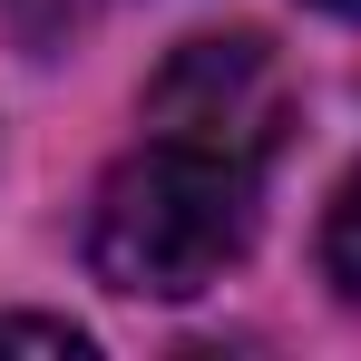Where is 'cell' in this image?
Listing matches in <instances>:
<instances>
[{"label": "cell", "instance_id": "1", "mask_svg": "<svg viewBox=\"0 0 361 361\" xmlns=\"http://www.w3.org/2000/svg\"><path fill=\"white\" fill-rule=\"evenodd\" d=\"M244 244H254V166L176 147V137L108 166L98 205H88V264L108 293H137V302H185L225 283Z\"/></svg>", "mask_w": 361, "mask_h": 361}, {"label": "cell", "instance_id": "4", "mask_svg": "<svg viewBox=\"0 0 361 361\" xmlns=\"http://www.w3.org/2000/svg\"><path fill=\"white\" fill-rule=\"evenodd\" d=\"M0 352H59V361H78L88 332H78V322H49V312H0Z\"/></svg>", "mask_w": 361, "mask_h": 361}, {"label": "cell", "instance_id": "3", "mask_svg": "<svg viewBox=\"0 0 361 361\" xmlns=\"http://www.w3.org/2000/svg\"><path fill=\"white\" fill-rule=\"evenodd\" d=\"M322 274H332V293L361 312V166L342 176V195H332V215H322Z\"/></svg>", "mask_w": 361, "mask_h": 361}, {"label": "cell", "instance_id": "5", "mask_svg": "<svg viewBox=\"0 0 361 361\" xmlns=\"http://www.w3.org/2000/svg\"><path fill=\"white\" fill-rule=\"evenodd\" d=\"M322 10H342V20H361V0H322Z\"/></svg>", "mask_w": 361, "mask_h": 361}, {"label": "cell", "instance_id": "2", "mask_svg": "<svg viewBox=\"0 0 361 361\" xmlns=\"http://www.w3.org/2000/svg\"><path fill=\"white\" fill-rule=\"evenodd\" d=\"M147 127L264 176V157H274L283 127H293V78H283V59H274L264 39L215 30V39H185L176 59L147 78Z\"/></svg>", "mask_w": 361, "mask_h": 361}]
</instances>
